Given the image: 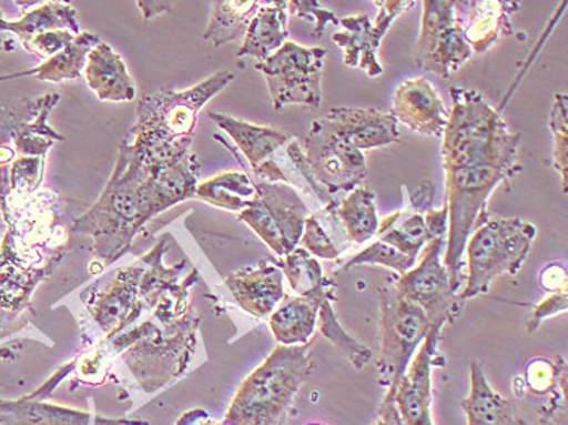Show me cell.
Here are the masks:
<instances>
[{
	"label": "cell",
	"mask_w": 568,
	"mask_h": 425,
	"mask_svg": "<svg viewBox=\"0 0 568 425\" xmlns=\"http://www.w3.org/2000/svg\"><path fill=\"white\" fill-rule=\"evenodd\" d=\"M442 143L448 210L444 265L457 293L465 287V251L471 234L489 221L487 200L518 171L521 133L514 132L479 91L452 88Z\"/></svg>",
	"instance_id": "cell-1"
},
{
	"label": "cell",
	"mask_w": 568,
	"mask_h": 425,
	"mask_svg": "<svg viewBox=\"0 0 568 425\" xmlns=\"http://www.w3.org/2000/svg\"><path fill=\"white\" fill-rule=\"evenodd\" d=\"M6 237L0 242V340L27 323L38 284L58 265L67 247L61 200L54 192L0 200Z\"/></svg>",
	"instance_id": "cell-2"
},
{
	"label": "cell",
	"mask_w": 568,
	"mask_h": 425,
	"mask_svg": "<svg viewBox=\"0 0 568 425\" xmlns=\"http://www.w3.org/2000/svg\"><path fill=\"white\" fill-rule=\"evenodd\" d=\"M233 80L230 70H220L189 90L161 88L146 94L136 107L133 150L146 161L170 160L191 150L199 112Z\"/></svg>",
	"instance_id": "cell-3"
},
{
	"label": "cell",
	"mask_w": 568,
	"mask_h": 425,
	"mask_svg": "<svg viewBox=\"0 0 568 425\" xmlns=\"http://www.w3.org/2000/svg\"><path fill=\"white\" fill-rule=\"evenodd\" d=\"M314 371L311 344H280L237 389L223 425H284Z\"/></svg>",
	"instance_id": "cell-4"
},
{
	"label": "cell",
	"mask_w": 568,
	"mask_h": 425,
	"mask_svg": "<svg viewBox=\"0 0 568 425\" xmlns=\"http://www.w3.org/2000/svg\"><path fill=\"white\" fill-rule=\"evenodd\" d=\"M146 172L149 163L132 145L124 143L103 195L73 224L77 233L93 235L94 251L106 262H114L125 254L143 226L139 191Z\"/></svg>",
	"instance_id": "cell-5"
},
{
	"label": "cell",
	"mask_w": 568,
	"mask_h": 425,
	"mask_svg": "<svg viewBox=\"0 0 568 425\" xmlns=\"http://www.w3.org/2000/svg\"><path fill=\"white\" fill-rule=\"evenodd\" d=\"M381 357H378V385L387 389L378 406L381 419L388 425H403L396 413V388L413 361L427 333L430 332L426 314L412 301L399 296L394 276L384 281L381 290Z\"/></svg>",
	"instance_id": "cell-6"
},
{
	"label": "cell",
	"mask_w": 568,
	"mask_h": 425,
	"mask_svg": "<svg viewBox=\"0 0 568 425\" xmlns=\"http://www.w3.org/2000/svg\"><path fill=\"white\" fill-rule=\"evenodd\" d=\"M287 154L325 209L338 200L336 196L361 188L367 178L363 151L335 135L321 119L312 122L304 151L300 143L291 142Z\"/></svg>",
	"instance_id": "cell-7"
},
{
	"label": "cell",
	"mask_w": 568,
	"mask_h": 425,
	"mask_svg": "<svg viewBox=\"0 0 568 425\" xmlns=\"http://www.w3.org/2000/svg\"><path fill=\"white\" fill-rule=\"evenodd\" d=\"M536 227L520 217H497L481 224L469 237L468 275L458 298L465 302L486 294L494 281L520 272L535 242Z\"/></svg>",
	"instance_id": "cell-8"
},
{
	"label": "cell",
	"mask_w": 568,
	"mask_h": 425,
	"mask_svg": "<svg viewBox=\"0 0 568 425\" xmlns=\"http://www.w3.org/2000/svg\"><path fill=\"white\" fill-rule=\"evenodd\" d=\"M325 61L327 49L286 41L275 54L257 62L255 70L265 77L273 109L280 111L290 104L321 108Z\"/></svg>",
	"instance_id": "cell-9"
},
{
	"label": "cell",
	"mask_w": 568,
	"mask_h": 425,
	"mask_svg": "<svg viewBox=\"0 0 568 425\" xmlns=\"http://www.w3.org/2000/svg\"><path fill=\"white\" fill-rule=\"evenodd\" d=\"M257 199L240 217L278 256H286L300 245L306 220L311 216L300 193L287 182H255Z\"/></svg>",
	"instance_id": "cell-10"
},
{
	"label": "cell",
	"mask_w": 568,
	"mask_h": 425,
	"mask_svg": "<svg viewBox=\"0 0 568 425\" xmlns=\"http://www.w3.org/2000/svg\"><path fill=\"white\" fill-rule=\"evenodd\" d=\"M420 33L415 48V65L442 79H450L466 62L473 51L465 40L455 2L426 0L423 2Z\"/></svg>",
	"instance_id": "cell-11"
},
{
	"label": "cell",
	"mask_w": 568,
	"mask_h": 425,
	"mask_svg": "<svg viewBox=\"0 0 568 425\" xmlns=\"http://www.w3.org/2000/svg\"><path fill=\"white\" fill-rule=\"evenodd\" d=\"M447 237H436L426 245L423 259L405 275L395 277L399 296L416 304L429 320L430 328H444L462 314L463 302L452 286L450 276L442 262Z\"/></svg>",
	"instance_id": "cell-12"
},
{
	"label": "cell",
	"mask_w": 568,
	"mask_h": 425,
	"mask_svg": "<svg viewBox=\"0 0 568 425\" xmlns=\"http://www.w3.org/2000/svg\"><path fill=\"white\" fill-rule=\"evenodd\" d=\"M374 6L378 9L375 22H371L366 13L343 17L339 19V27L343 28V31H338L332 37L333 43L343 49L345 65L363 70L371 79L384 73V67L377 59V51L388 28L402 13L415 7L416 2H406V0L382 2L378 0V2H374Z\"/></svg>",
	"instance_id": "cell-13"
},
{
	"label": "cell",
	"mask_w": 568,
	"mask_h": 425,
	"mask_svg": "<svg viewBox=\"0 0 568 425\" xmlns=\"http://www.w3.org/2000/svg\"><path fill=\"white\" fill-rule=\"evenodd\" d=\"M0 30L20 38L24 49L37 58L51 59L80 34L75 7L67 2L38 3L17 22L0 19Z\"/></svg>",
	"instance_id": "cell-14"
},
{
	"label": "cell",
	"mask_w": 568,
	"mask_h": 425,
	"mask_svg": "<svg viewBox=\"0 0 568 425\" xmlns=\"http://www.w3.org/2000/svg\"><path fill=\"white\" fill-rule=\"evenodd\" d=\"M146 161V160H145ZM149 172L140 185L143 224L153 216L197 195L199 161L191 150L164 161H146Z\"/></svg>",
	"instance_id": "cell-15"
},
{
	"label": "cell",
	"mask_w": 568,
	"mask_h": 425,
	"mask_svg": "<svg viewBox=\"0 0 568 425\" xmlns=\"http://www.w3.org/2000/svg\"><path fill=\"white\" fill-rule=\"evenodd\" d=\"M440 333L430 328L396 388L394 404L403 425H434L433 368L444 365L437 350Z\"/></svg>",
	"instance_id": "cell-16"
},
{
	"label": "cell",
	"mask_w": 568,
	"mask_h": 425,
	"mask_svg": "<svg viewBox=\"0 0 568 425\" xmlns=\"http://www.w3.org/2000/svg\"><path fill=\"white\" fill-rule=\"evenodd\" d=\"M325 128L359 151L382 149L402 139L392 112L372 108H336L324 119Z\"/></svg>",
	"instance_id": "cell-17"
},
{
	"label": "cell",
	"mask_w": 568,
	"mask_h": 425,
	"mask_svg": "<svg viewBox=\"0 0 568 425\" xmlns=\"http://www.w3.org/2000/svg\"><path fill=\"white\" fill-rule=\"evenodd\" d=\"M392 115L419 135L442 136L448 112L436 88L427 79L406 80L396 88Z\"/></svg>",
	"instance_id": "cell-18"
},
{
	"label": "cell",
	"mask_w": 568,
	"mask_h": 425,
	"mask_svg": "<svg viewBox=\"0 0 568 425\" xmlns=\"http://www.w3.org/2000/svg\"><path fill=\"white\" fill-rule=\"evenodd\" d=\"M434 185L424 182L412 193L413 210L396 212L378 224L377 241L390 245L408 259L416 260L433 241L427 227L426 213L433 209Z\"/></svg>",
	"instance_id": "cell-19"
},
{
	"label": "cell",
	"mask_w": 568,
	"mask_h": 425,
	"mask_svg": "<svg viewBox=\"0 0 568 425\" xmlns=\"http://www.w3.org/2000/svg\"><path fill=\"white\" fill-rule=\"evenodd\" d=\"M459 23L465 33L466 43L473 52L484 54L497 41L514 34L511 16L521 9V3L504 0H468L455 2Z\"/></svg>",
	"instance_id": "cell-20"
},
{
	"label": "cell",
	"mask_w": 568,
	"mask_h": 425,
	"mask_svg": "<svg viewBox=\"0 0 568 425\" xmlns=\"http://www.w3.org/2000/svg\"><path fill=\"white\" fill-rule=\"evenodd\" d=\"M226 286L247 314L263 318L273 314L283 301V272L262 263L257 269L241 270L226 277Z\"/></svg>",
	"instance_id": "cell-21"
},
{
	"label": "cell",
	"mask_w": 568,
	"mask_h": 425,
	"mask_svg": "<svg viewBox=\"0 0 568 425\" xmlns=\"http://www.w3.org/2000/svg\"><path fill=\"white\" fill-rule=\"evenodd\" d=\"M335 283L325 281L318 290L306 296H297L287 301L270 317V328L282 346L306 344L314 335L318 320V308L329 291L335 290Z\"/></svg>",
	"instance_id": "cell-22"
},
{
	"label": "cell",
	"mask_w": 568,
	"mask_h": 425,
	"mask_svg": "<svg viewBox=\"0 0 568 425\" xmlns=\"http://www.w3.org/2000/svg\"><path fill=\"white\" fill-rule=\"evenodd\" d=\"M85 79L100 100L122 103L135 98V83L128 67L106 43L94 45L88 54Z\"/></svg>",
	"instance_id": "cell-23"
},
{
	"label": "cell",
	"mask_w": 568,
	"mask_h": 425,
	"mask_svg": "<svg viewBox=\"0 0 568 425\" xmlns=\"http://www.w3.org/2000/svg\"><path fill=\"white\" fill-rule=\"evenodd\" d=\"M210 118L234 140L254 171H257L263 163L270 160L273 153H276L293 139L290 132L262 128V125L240 121V119L220 114V112H210Z\"/></svg>",
	"instance_id": "cell-24"
},
{
	"label": "cell",
	"mask_w": 568,
	"mask_h": 425,
	"mask_svg": "<svg viewBox=\"0 0 568 425\" xmlns=\"http://www.w3.org/2000/svg\"><path fill=\"white\" fill-rule=\"evenodd\" d=\"M471 388L462 402L468 425H525L515 416L514 407L487 382L481 362L469 365Z\"/></svg>",
	"instance_id": "cell-25"
},
{
	"label": "cell",
	"mask_w": 568,
	"mask_h": 425,
	"mask_svg": "<svg viewBox=\"0 0 568 425\" xmlns=\"http://www.w3.org/2000/svg\"><path fill=\"white\" fill-rule=\"evenodd\" d=\"M287 2H263L245 31L244 44L237 58L265 61L275 54L287 38Z\"/></svg>",
	"instance_id": "cell-26"
},
{
	"label": "cell",
	"mask_w": 568,
	"mask_h": 425,
	"mask_svg": "<svg viewBox=\"0 0 568 425\" xmlns=\"http://www.w3.org/2000/svg\"><path fill=\"white\" fill-rule=\"evenodd\" d=\"M325 210L332 214L346 241L353 244H364L377 235L381 220L377 216L375 195L366 188L354 189L345 199L336 200Z\"/></svg>",
	"instance_id": "cell-27"
},
{
	"label": "cell",
	"mask_w": 568,
	"mask_h": 425,
	"mask_svg": "<svg viewBox=\"0 0 568 425\" xmlns=\"http://www.w3.org/2000/svg\"><path fill=\"white\" fill-rule=\"evenodd\" d=\"M0 425H90V416L33 399H0Z\"/></svg>",
	"instance_id": "cell-28"
},
{
	"label": "cell",
	"mask_w": 568,
	"mask_h": 425,
	"mask_svg": "<svg viewBox=\"0 0 568 425\" xmlns=\"http://www.w3.org/2000/svg\"><path fill=\"white\" fill-rule=\"evenodd\" d=\"M262 3L258 0L213 2L212 17H210L209 27H206L203 38L206 41H212L215 48L241 40L245 37L248 23L254 19Z\"/></svg>",
	"instance_id": "cell-29"
},
{
	"label": "cell",
	"mask_w": 568,
	"mask_h": 425,
	"mask_svg": "<svg viewBox=\"0 0 568 425\" xmlns=\"http://www.w3.org/2000/svg\"><path fill=\"white\" fill-rule=\"evenodd\" d=\"M195 196L219 209L244 212L257 199V184L244 172H223L200 184Z\"/></svg>",
	"instance_id": "cell-30"
},
{
	"label": "cell",
	"mask_w": 568,
	"mask_h": 425,
	"mask_svg": "<svg viewBox=\"0 0 568 425\" xmlns=\"http://www.w3.org/2000/svg\"><path fill=\"white\" fill-rule=\"evenodd\" d=\"M100 38L91 33H80L65 49L44 61L37 69L22 75H34L43 82L59 83L64 80H75L87 65L88 54L94 45L100 44Z\"/></svg>",
	"instance_id": "cell-31"
},
{
	"label": "cell",
	"mask_w": 568,
	"mask_h": 425,
	"mask_svg": "<svg viewBox=\"0 0 568 425\" xmlns=\"http://www.w3.org/2000/svg\"><path fill=\"white\" fill-rule=\"evenodd\" d=\"M336 287L329 291L327 296L322 301L321 308H318V325H321L322 335L328 341H332L333 346L338 347L346 360L353 364L354 368L361 371L366 367L372 360V351L366 344L359 343L354 340L353 336L343 328L338 317H336L335 308H333V302H335Z\"/></svg>",
	"instance_id": "cell-32"
},
{
	"label": "cell",
	"mask_w": 568,
	"mask_h": 425,
	"mask_svg": "<svg viewBox=\"0 0 568 425\" xmlns=\"http://www.w3.org/2000/svg\"><path fill=\"white\" fill-rule=\"evenodd\" d=\"M283 275H286L297 296H306L327 281L318 260L303 247H296L284 256Z\"/></svg>",
	"instance_id": "cell-33"
},
{
	"label": "cell",
	"mask_w": 568,
	"mask_h": 425,
	"mask_svg": "<svg viewBox=\"0 0 568 425\" xmlns=\"http://www.w3.org/2000/svg\"><path fill=\"white\" fill-rule=\"evenodd\" d=\"M359 265L387 266V269L394 270V272L402 276L416 265V260L408 259V256L403 255L402 252L396 251V249L390 247V245L384 244V242L375 241L369 247L354 255L353 259L343 266V270H349L353 269V266Z\"/></svg>",
	"instance_id": "cell-34"
},
{
	"label": "cell",
	"mask_w": 568,
	"mask_h": 425,
	"mask_svg": "<svg viewBox=\"0 0 568 425\" xmlns=\"http://www.w3.org/2000/svg\"><path fill=\"white\" fill-rule=\"evenodd\" d=\"M567 97L556 94L552 111H550V129L554 133V164L562 175L564 192H567L568 172V118Z\"/></svg>",
	"instance_id": "cell-35"
},
{
	"label": "cell",
	"mask_w": 568,
	"mask_h": 425,
	"mask_svg": "<svg viewBox=\"0 0 568 425\" xmlns=\"http://www.w3.org/2000/svg\"><path fill=\"white\" fill-rule=\"evenodd\" d=\"M49 94L37 100L17 101V103L0 104V143L12 140L23 124L37 118L43 109Z\"/></svg>",
	"instance_id": "cell-36"
},
{
	"label": "cell",
	"mask_w": 568,
	"mask_h": 425,
	"mask_svg": "<svg viewBox=\"0 0 568 425\" xmlns=\"http://www.w3.org/2000/svg\"><path fill=\"white\" fill-rule=\"evenodd\" d=\"M301 242L308 254L317 256V259L335 260L343 252L332 233L325 227L324 220L318 213H311V216L307 217Z\"/></svg>",
	"instance_id": "cell-37"
},
{
	"label": "cell",
	"mask_w": 568,
	"mask_h": 425,
	"mask_svg": "<svg viewBox=\"0 0 568 425\" xmlns=\"http://www.w3.org/2000/svg\"><path fill=\"white\" fill-rule=\"evenodd\" d=\"M566 371V362L560 361L559 356L554 361L538 357V360L529 361V364L526 365L525 377L532 392L550 393L556 388L560 375Z\"/></svg>",
	"instance_id": "cell-38"
},
{
	"label": "cell",
	"mask_w": 568,
	"mask_h": 425,
	"mask_svg": "<svg viewBox=\"0 0 568 425\" xmlns=\"http://www.w3.org/2000/svg\"><path fill=\"white\" fill-rule=\"evenodd\" d=\"M541 425L567 424V371L560 375L556 388L550 392L549 398L541 409Z\"/></svg>",
	"instance_id": "cell-39"
},
{
	"label": "cell",
	"mask_w": 568,
	"mask_h": 425,
	"mask_svg": "<svg viewBox=\"0 0 568 425\" xmlns=\"http://www.w3.org/2000/svg\"><path fill=\"white\" fill-rule=\"evenodd\" d=\"M287 9H291V12L296 13L301 19L314 24L312 34L315 38H322L328 23L339 24L338 17L329 10L322 9L318 2H287Z\"/></svg>",
	"instance_id": "cell-40"
},
{
	"label": "cell",
	"mask_w": 568,
	"mask_h": 425,
	"mask_svg": "<svg viewBox=\"0 0 568 425\" xmlns=\"http://www.w3.org/2000/svg\"><path fill=\"white\" fill-rule=\"evenodd\" d=\"M567 290L556 291L552 296L546 297L541 304L532 308L531 317L526 322V330L528 333L536 332L546 318L567 312Z\"/></svg>",
	"instance_id": "cell-41"
},
{
	"label": "cell",
	"mask_w": 568,
	"mask_h": 425,
	"mask_svg": "<svg viewBox=\"0 0 568 425\" xmlns=\"http://www.w3.org/2000/svg\"><path fill=\"white\" fill-rule=\"evenodd\" d=\"M175 425H221L213 421L205 411H189L184 416L179 419V423Z\"/></svg>",
	"instance_id": "cell-42"
},
{
	"label": "cell",
	"mask_w": 568,
	"mask_h": 425,
	"mask_svg": "<svg viewBox=\"0 0 568 425\" xmlns=\"http://www.w3.org/2000/svg\"><path fill=\"white\" fill-rule=\"evenodd\" d=\"M2 12H0V19H2ZM13 48H16V44H13L10 33L0 30V54H2V52H12Z\"/></svg>",
	"instance_id": "cell-43"
},
{
	"label": "cell",
	"mask_w": 568,
	"mask_h": 425,
	"mask_svg": "<svg viewBox=\"0 0 568 425\" xmlns=\"http://www.w3.org/2000/svg\"><path fill=\"white\" fill-rule=\"evenodd\" d=\"M374 425H388L385 421L378 419Z\"/></svg>",
	"instance_id": "cell-44"
},
{
	"label": "cell",
	"mask_w": 568,
	"mask_h": 425,
	"mask_svg": "<svg viewBox=\"0 0 568 425\" xmlns=\"http://www.w3.org/2000/svg\"><path fill=\"white\" fill-rule=\"evenodd\" d=\"M311 425H324V424H311Z\"/></svg>",
	"instance_id": "cell-45"
}]
</instances>
